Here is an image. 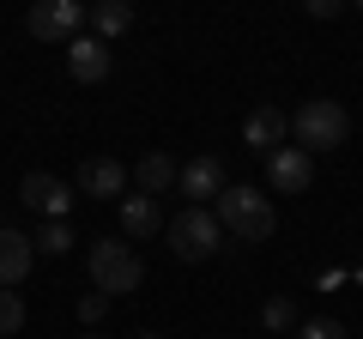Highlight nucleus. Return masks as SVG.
Instances as JSON below:
<instances>
[{"label":"nucleus","instance_id":"nucleus-1","mask_svg":"<svg viewBox=\"0 0 363 339\" xmlns=\"http://www.w3.org/2000/svg\"><path fill=\"white\" fill-rule=\"evenodd\" d=\"M212 218H218V230L236 236V243H267V236L279 230L272 200L255 194V188H230V182H224V194L212 200Z\"/></svg>","mask_w":363,"mask_h":339},{"label":"nucleus","instance_id":"nucleus-2","mask_svg":"<svg viewBox=\"0 0 363 339\" xmlns=\"http://www.w3.org/2000/svg\"><path fill=\"white\" fill-rule=\"evenodd\" d=\"M291 133H297L303 152H339V145L351 140V116L333 97H309V104L291 116Z\"/></svg>","mask_w":363,"mask_h":339},{"label":"nucleus","instance_id":"nucleus-3","mask_svg":"<svg viewBox=\"0 0 363 339\" xmlns=\"http://www.w3.org/2000/svg\"><path fill=\"white\" fill-rule=\"evenodd\" d=\"M145 279V261H140V248L133 243H91V285L109 291V297H128V291H140Z\"/></svg>","mask_w":363,"mask_h":339},{"label":"nucleus","instance_id":"nucleus-4","mask_svg":"<svg viewBox=\"0 0 363 339\" xmlns=\"http://www.w3.org/2000/svg\"><path fill=\"white\" fill-rule=\"evenodd\" d=\"M164 236H169V255H176V261H206V255H218V243H224L212 206H182L176 218H164Z\"/></svg>","mask_w":363,"mask_h":339},{"label":"nucleus","instance_id":"nucleus-5","mask_svg":"<svg viewBox=\"0 0 363 339\" xmlns=\"http://www.w3.org/2000/svg\"><path fill=\"white\" fill-rule=\"evenodd\" d=\"M79 25H85V0H37L25 18V30L37 43H73Z\"/></svg>","mask_w":363,"mask_h":339},{"label":"nucleus","instance_id":"nucleus-6","mask_svg":"<svg viewBox=\"0 0 363 339\" xmlns=\"http://www.w3.org/2000/svg\"><path fill=\"white\" fill-rule=\"evenodd\" d=\"M267 182H272V194H309L315 157L303 152V145H272L267 152Z\"/></svg>","mask_w":363,"mask_h":339},{"label":"nucleus","instance_id":"nucleus-7","mask_svg":"<svg viewBox=\"0 0 363 339\" xmlns=\"http://www.w3.org/2000/svg\"><path fill=\"white\" fill-rule=\"evenodd\" d=\"M176 194H188V206H212V200L224 194V157H188V164L176 170Z\"/></svg>","mask_w":363,"mask_h":339},{"label":"nucleus","instance_id":"nucleus-8","mask_svg":"<svg viewBox=\"0 0 363 339\" xmlns=\"http://www.w3.org/2000/svg\"><path fill=\"white\" fill-rule=\"evenodd\" d=\"M18 206L43 212V218H67L73 194H67V182H61V176H49V170H30L25 182H18Z\"/></svg>","mask_w":363,"mask_h":339},{"label":"nucleus","instance_id":"nucleus-9","mask_svg":"<svg viewBox=\"0 0 363 339\" xmlns=\"http://www.w3.org/2000/svg\"><path fill=\"white\" fill-rule=\"evenodd\" d=\"M61 49H67V79H73V85H104L109 79V43L73 37V43H61Z\"/></svg>","mask_w":363,"mask_h":339},{"label":"nucleus","instance_id":"nucleus-10","mask_svg":"<svg viewBox=\"0 0 363 339\" xmlns=\"http://www.w3.org/2000/svg\"><path fill=\"white\" fill-rule=\"evenodd\" d=\"M285 133H291V116H285L279 104L248 109V121H242V140L255 145V152H272V145H285Z\"/></svg>","mask_w":363,"mask_h":339},{"label":"nucleus","instance_id":"nucleus-11","mask_svg":"<svg viewBox=\"0 0 363 339\" xmlns=\"http://www.w3.org/2000/svg\"><path fill=\"white\" fill-rule=\"evenodd\" d=\"M121 188H128V164H116V157H85V164H79V194L109 200V194H121Z\"/></svg>","mask_w":363,"mask_h":339},{"label":"nucleus","instance_id":"nucleus-12","mask_svg":"<svg viewBox=\"0 0 363 339\" xmlns=\"http://www.w3.org/2000/svg\"><path fill=\"white\" fill-rule=\"evenodd\" d=\"M85 25H91V37H97V43L128 37V30H133V0H91V6H85Z\"/></svg>","mask_w":363,"mask_h":339},{"label":"nucleus","instance_id":"nucleus-13","mask_svg":"<svg viewBox=\"0 0 363 339\" xmlns=\"http://www.w3.org/2000/svg\"><path fill=\"white\" fill-rule=\"evenodd\" d=\"M30 267H37V243L25 230H0V285H25Z\"/></svg>","mask_w":363,"mask_h":339},{"label":"nucleus","instance_id":"nucleus-14","mask_svg":"<svg viewBox=\"0 0 363 339\" xmlns=\"http://www.w3.org/2000/svg\"><path fill=\"white\" fill-rule=\"evenodd\" d=\"M157 230H164V212H157L152 194H128L121 200V236H128V243H152Z\"/></svg>","mask_w":363,"mask_h":339},{"label":"nucleus","instance_id":"nucleus-15","mask_svg":"<svg viewBox=\"0 0 363 339\" xmlns=\"http://www.w3.org/2000/svg\"><path fill=\"white\" fill-rule=\"evenodd\" d=\"M176 157H169V152H145L140 157V164H133V188H140V194H169V188H176Z\"/></svg>","mask_w":363,"mask_h":339},{"label":"nucleus","instance_id":"nucleus-16","mask_svg":"<svg viewBox=\"0 0 363 339\" xmlns=\"http://www.w3.org/2000/svg\"><path fill=\"white\" fill-rule=\"evenodd\" d=\"M30 243H37V255H67V248H73V224H67V218H49Z\"/></svg>","mask_w":363,"mask_h":339},{"label":"nucleus","instance_id":"nucleus-17","mask_svg":"<svg viewBox=\"0 0 363 339\" xmlns=\"http://www.w3.org/2000/svg\"><path fill=\"white\" fill-rule=\"evenodd\" d=\"M260 321H267L272 333H297V321H303V315H297V303H291V297H267Z\"/></svg>","mask_w":363,"mask_h":339},{"label":"nucleus","instance_id":"nucleus-18","mask_svg":"<svg viewBox=\"0 0 363 339\" xmlns=\"http://www.w3.org/2000/svg\"><path fill=\"white\" fill-rule=\"evenodd\" d=\"M18 327H25V297L13 285H0V339H13Z\"/></svg>","mask_w":363,"mask_h":339},{"label":"nucleus","instance_id":"nucleus-19","mask_svg":"<svg viewBox=\"0 0 363 339\" xmlns=\"http://www.w3.org/2000/svg\"><path fill=\"white\" fill-rule=\"evenodd\" d=\"M297 339H351L345 321H333V315H315V321H297Z\"/></svg>","mask_w":363,"mask_h":339},{"label":"nucleus","instance_id":"nucleus-20","mask_svg":"<svg viewBox=\"0 0 363 339\" xmlns=\"http://www.w3.org/2000/svg\"><path fill=\"white\" fill-rule=\"evenodd\" d=\"M104 309H109V291H91V297L79 303V321H104Z\"/></svg>","mask_w":363,"mask_h":339},{"label":"nucleus","instance_id":"nucleus-21","mask_svg":"<svg viewBox=\"0 0 363 339\" xmlns=\"http://www.w3.org/2000/svg\"><path fill=\"white\" fill-rule=\"evenodd\" d=\"M315 18H333V13H345V0H303Z\"/></svg>","mask_w":363,"mask_h":339},{"label":"nucleus","instance_id":"nucleus-22","mask_svg":"<svg viewBox=\"0 0 363 339\" xmlns=\"http://www.w3.org/2000/svg\"><path fill=\"white\" fill-rule=\"evenodd\" d=\"M133 339H164V333H133Z\"/></svg>","mask_w":363,"mask_h":339},{"label":"nucleus","instance_id":"nucleus-23","mask_svg":"<svg viewBox=\"0 0 363 339\" xmlns=\"http://www.w3.org/2000/svg\"><path fill=\"white\" fill-rule=\"evenodd\" d=\"M345 6H357V13H363V0H345Z\"/></svg>","mask_w":363,"mask_h":339},{"label":"nucleus","instance_id":"nucleus-24","mask_svg":"<svg viewBox=\"0 0 363 339\" xmlns=\"http://www.w3.org/2000/svg\"><path fill=\"white\" fill-rule=\"evenodd\" d=\"M79 339H104V333H79Z\"/></svg>","mask_w":363,"mask_h":339}]
</instances>
